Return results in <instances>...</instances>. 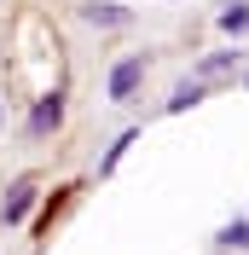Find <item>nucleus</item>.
<instances>
[{
  "mask_svg": "<svg viewBox=\"0 0 249 255\" xmlns=\"http://www.w3.org/2000/svg\"><path fill=\"white\" fill-rule=\"evenodd\" d=\"M145 70H151V58H145V52H127V58H116V64H110V76H105V99H110V105H127V99L139 93Z\"/></svg>",
  "mask_w": 249,
  "mask_h": 255,
  "instance_id": "nucleus-1",
  "label": "nucleus"
},
{
  "mask_svg": "<svg viewBox=\"0 0 249 255\" xmlns=\"http://www.w3.org/2000/svg\"><path fill=\"white\" fill-rule=\"evenodd\" d=\"M64 111H70V105H64V87L41 93V99L29 105V139H47V133H58V128H64Z\"/></svg>",
  "mask_w": 249,
  "mask_h": 255,
  "instance_id": "nucleus-2",
  "label": "nucleus"
},
{
  "mask_svg": "<svg viewBox=\"0 0 249 255\" xmlns=\"http://www.w3.org/2000/svg\"><path fill=\"white\" fill-rule=\"evenodd\" d=\"M35 197H41V180H35V174L12 180V186H6V203H0V221H6V226H17V221H29V209H35Z\"/></svg>",
  "mask_w": 249,
  "mask_h": 255,
  "instance_id": "nucleus-3",
  "label": "nucleus"
},
{
  "mask_svg": "<svg viewBox=\"0 0 249 255\" xmlns=\"http://www.w3.org/2000/svg\"><path fill=\"white\" fill-rule=\"evenodd\" d=\"M81 23H93V29H127L133 12L116 6V0H81Z\"/></svg>",
  "mask_w": 249,
  "mask_h": 255,
  "instance_id": "nucleus-4",
  "label": "nucleus"
},
{
  "mask_svg": "<svg viewBox=\"0 0 249 255\" xmlns=\"http://www.w3.org/2000/svg\"><path fill=\"white\" fill-rule=\"evenodd\" d=\"M127 145H139V128H127V133H116V139H110V151H105V157H99V180H110V174H116V168H122Z\"/></svg>",
  "mask_w": 249,
  "mask_h": 255,
  "instance_id": "nucleus-5",
  "label": "nucleus"
},
{
  "mask_svg": "<svg viewBox=\"0 0 249 255\" xmlns=\"http://www.w3.org/2000/svg\"><path fill=\"white\" fill-rule=\"evenodd\" d=\"M203 93H209V87L191 76V81H180V87L168 93V105H162V111H168V116H180V111H191V105H203Z\"/></svg>",
  "mask_w": 249,
  "mask_h": 255,
  "instance_id": "nucleus-6",
  "label": "nucleus"
},
{
  "mask_svg": "<svg viewBox=\"0 0 249 255\" xmlns=\"http://www.w3.org/2000/svg\"><path fill=\"white\" fill-rule=\"evenodd\" d=\"M215 244H220V250H249V221H226L215 232Z\"/></svg>",
  "mask_w": 249,
  "mask_h": 255,
  "instance_id": "nucleus-7",
  "label": "nucleus"
},
{
  "mask_svg": "<svg viewBox=\"0 0 249 255\" xmlns=\"http://www.w3.org/2000/svg\"><path fill=\"white\" fill-rule=\"evenodd\" d=\"M238 58H244V52H209V58L197 64V81H209V76H220V70H232Z\"/></svg>",
  "mask_w": 249,
  "mask_h": 255,
  "instance_id": "nucleus-8",
  "label": "nucleus"
},
{
  "mask_svg": "<svg viewBox=\"0 0 249 255\" xmlns=\"http://www.w3.org/2000/svg\"><path fill=\"white\" fill-rule=\"evenodd\" d=\"M220 29H226V35H244L249 29V6H244V0H232V6L220 12Z\"/></svg>",
  "mask_w": 249,
  "mask_h": 255,
  "instance_id": "nucleus-9",
  "label": "nucleus"
},
{
  "mask_svg": "<svg viewBox=\"0 0 249 255\" xmlns=\"http://www.w3.org/2000/svg\"><path fill=\"white\" fill-rule=\"evenodd\" d=\"M0 133H6V99H0Z\"/></svg>",
  "mask_w": 249,
  "mask_h": 255,
  "instance_id": "nucleus-10",
  "label": "nucleus"
},
{
  "mask_svg": "<svg viewBox=\"0 0 249 255\" xmlns=\"http://www.w3.org/2000/svg\"><path fill=\"white\" fill-rule=\"evenodd\" d=\"M244 87H249V76H244Z\"/></svg>",
  "mask_w": 249,
  "mask_h": 255,
  "instance_id": "nucleus-11",
  "label": "nucleus"
}]
</instances>
